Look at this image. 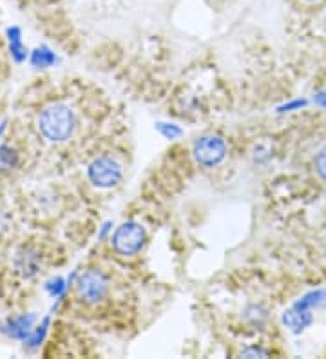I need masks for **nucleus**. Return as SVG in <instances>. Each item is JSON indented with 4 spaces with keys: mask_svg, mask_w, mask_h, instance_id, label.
Returning a JSON list of instances; mask_svg holds the SVG:
<instances>
[{
    "mask_svg": "<svg viewBox=\"0 0 326 359\" xmlns=\"http://www.w3.org/2000/svg\"><path fill=\"white\" fill-rule=\"evenodd\" d=\"M4 229H6V216L4 212H2V209H0V234L4 232Z\"/></svg>",
    "mask_w": 326,
    "mask_h": 359,
    "instance_id": "f3484780",
    "label": "nucleus"
},
{
    "mask_svg": "<svg viewBox=\"0 0 326 359\" xmlns=\"http://www.w3.org/2000/svg\"><path fill=\"white\" fill-rule=\"evenodd\" d=\"M313 102L318 105H321V107H326V89L319 91L318 95H315V98H313Z\"/></svg>",
    "mask_w": 326,
    "mask_h": 359,
    "instance_id": "dca6fc26",
    "label": "nucleus"
},
{
    "mask_svg": "<svg viewBox=\"0 0 326 359\" xmlns=\"http://www.w3.org/2000/svg\"><path fill=\"white\" fill-rule=\"evenodd\" d=\"M15 162H17V156H15V153L9 147H6V145H2L0 147V165L4 167H11L15 165Z\"/></svg>",
    "mask_w": 326,
    "mask_h": 359,
    "instance_id": "ddd939ff",
    "label": "nucleus"
},
{
    "mask_svg": "<svg viewBox=\"0 0 326 359\" xmlns=\"http://www.w3.org/2000/svg\"><path fill=\"white\" fill-rule=\"evenodd\" d=\"M303 105H306V102H304V100H296V102H290V104L281 105V107H279V111H281V113H287V111L299 109V107H303Z\"/></svg>",
    "mask_w": 326,
    "mask_h": 359,
    "instance_id": "2eb2a0df",
    "label": "nucleus"
},
{
    "mask_svg": "<svg viewBox=\"0 0 326 359\" xmlns=\"http://www.w3.org/2000/svg\"><path fill=\"white\" fill-rule=\"evenodd\" d=\"M313 318L310 314V311H303V309H297V307H292L288 309L285 314H283V323L287 325L288 329L292 332H303L304 329H308L310 325H312Z\"/></svg>",
    "mask_w": 326,
    "mask_h": 359,
    "instance_id": "423d86ee",
    "label": "nucleus"
},
{
    "mask_svg": "<svg viewBox=\"0 0 326 359\" xmlns=\"http://www.w3.org/2000/svg\"><path fill=\"white\" fill-rule=\"evenodd\" d=\"M313 167H315V172L319 175V178L326 182V147L318 151V154L313 158Z\"/></svg>",
    "mask_w": 326,
    "mask_h": 359,
    "instance_id": "9b49d317",
    "label": "nucleus"
},
{
    "mask_svg": "<svg viewBox=\"0 0 326 359\" xmlns=\"http://www.w3.org/2000/svg\"><path fill=\"white\" fill-rule=\"evenodd\" d=\"M87 176L91 184L102 189H111L122 180V165L111 156H100L87 167Z\"/></svg>",
    "mask_w": 326,
    "mask_h": 359,
    "instance_id": "20e7f679",
    "label": "nucleus"
},
{
    "mask_svg": "<svg viewBox=\"0 0 326 359\" xmlns=\"http://www.w3.org/2000/svg\"><path fill=\"white\" fill-rule=\"evenodd\" d=\"M192 154L196 162L203 167H216L225 160L226 144L222 136L205 135L194 142L192 145Z\"/></svg>",
    "mask_w": 326,
    "mask_h": 359,
    "instance_id": "f03ea898",
    "label": "nucleus"
},
{
    "mask_svg": "<svg viewBox=\"0 0 326 359\" xmlns=\"http://www.w3.org/2000/svg\"><path fill=\"white\" fill-rule=\"evenodd\" d=\"M158 131L165 138H169V140H174L176 136L182 135V129L178 126H174V123H158Z\"/></svg>",
    "mask_w": 326,
    "mask_h": 359,
    "instance_id": "f8f14e48",
    "label": "nucleus"
},
{
    "mask_svg": "<svg viewBox=\"0 0 326 359\" xmlns=\"http://www.w3.org/2000/svg\"><path fill=\"white\" fill-rule=\"evenodd\" d=\"M57 60L55 58V53L49 51L48 48H39L33 51V57H31V62L35 67H48L51 66L53 62Z\"/></svg>",
    "mask_w": 326,
    "mask_h": 359,
    "instance_id": "1a4fd4ad",
    "label": "nucleus"
},
{
    "mask_svg": "<svg viewBox=\"0 0 326 359\" xmlns=\"http://www.w3.org/2000/svg\"><path fill=\"white\" fill-rule=\"evenodd\" d=\"M266 355H269V352L263 351V348H256V346L241 352V358H266Z\"/></svg>",
    "mask_w": 326,
    "mask_h": 359,
    "instance_id": "4468645a",
    "label": "nucleus"
},
{
    "mask_svg": "<svg viewBox=\"0 0 326 359\" xmlns=\"http://www.w3.org/2000/svg\"><path fill=\"white\" fill-rule=\"evenodd\" d=\"M326 305V290H312V292L304 294L303 298L297 303H294V307L303 309V311H312V309H318Z\"/></svg>",
    "mask_w": 326,
    "mask_h": 359,
    "instance_id": "0eeeda50",
    "label": "nucleus"
},
{
    "mask_svg": "<svg viewBox=\"0 0 326 359\" xmlns=\"http://www.w3.org/2000/svg\"><path fill=\"white\" fill-rule=\"evenodd\" d=\"M33 320H35V318H33V316H29V318H18V320H11L9 321V327H11V330H9V332H11V336H15V337H24L26 336L27 332H29V327H31V323H33Z\"/></svg>",
    "mask_w": 326,
    "mask_h": 359,
    "instance_id": "9d476101",
    "label": "nucleus"
},
{
    "mask_svg": "<svg viewBox=\"0 0 326 359\" xmlns=\"http://www.w3.org/2000/svg\"><path fill=\"white\" fill-rule=\"evenodd\" d=\"M145 229L136 222H125L116 229L113 236V247L118 255L133 256L145 245Z\"/></svg>",
    "mask_w": 326,
    "mask_h": 359,
    "instance_id": "7ed1b4c3",
    "label": "nucleus"
},
{
    "mask_svg": "<svg viewBox=\"0 0 326 359\" xmlns=\"http://www.w3.org/2000/svg\"><path fill=\"white\" fill-rule=\"evenodd\" d=\"M107 289L109 281L100 271L82 272L79 276V281H76V290H79L80 299L89 303V305L104 299L105 294H107Z\"/></svg>",
    "mask_w": 326,
    "mask_h": 359,
    "instance_id": "39448f33",
    "label": "nucleus"
},
{
    "mask_svg": "<svg viewBox=\"0 0 326 359\" xmlns=\"http://www.w3.org/2000/svg\"><path fill=\"white\" fill-rule=\"evenodd\" d=\"M322 256L326 258V234H325V238H322Z\"/></svg>",
    "mask_w": 326,
    "mask_h": 359,
    "instance_id": "a211bd4d",
    "label": "nucleus"
},
{
    "mask_svg": "<svg viewBox=\"0 0 326 359\" xmlns=\"http://www.w3.org/2000/svg\"><path fill=\"white\" fill-rule=\"evenodd\" d=\"M76 118L67 105L55 104L42 111L39 118V129L49 142H64L74 133Z\"/></svg>",
    "mask_w": 326,
    "mask_h": 359,
    "instance_id": "f257e3e1",
    "label": "nucleus"
},
{
    "mask_svg": "<svg viewBox=\"0 0 326 359\" xmlns=\"http://www.w3.org/2000/svg\"><path fill=\"white\" fill-rule=\"evenodd\" d=\"M8 35L9 46H11V55L15 57V60L22 62L26 58V48H24L20 42V31H18L17 27H11V29H8Z\"/></svg>",
    "mask_w": 326,
    "mask_h": 359,
    "instance_id": "6e6552de",
    "label": "nucleus"
},
{
    "mask_svg": "<svg viewBox=\"0 0 326 359\" xmlns=\"http://www.w3.org/2000/svg\"><path fill=\"white\" fill-rule=\"evenodd\" d=\"M304 2H319V0H304Z\"/></svg>",
    "mask_w": 326,
    "mask_h": 359,
    "instance_id": "6ab92c4d",
    "label": "nucleus"
}]
</instances>
